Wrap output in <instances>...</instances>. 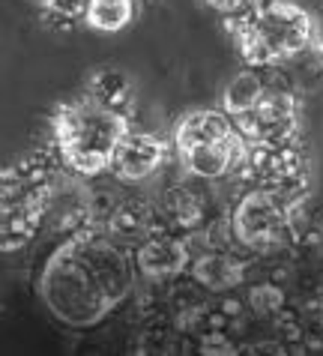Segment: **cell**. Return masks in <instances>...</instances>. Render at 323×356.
I'll return each instance as SVG.
<instances>
[{
    "instance_id": "6da1fadb",
    "label": "cell",
    "mask_w": 323,
    "mask_h": 356,
    "mask_svg": "<svg viewBox=\"0 0 323 356\" xmlns=\"http://www.w3.org/2000/svg\"><path fill=\"white\" fill-rule=\"evenodd\" d=\"M135 254L99 227H81L60 243L39 273V300L63 326L90 330L105 321L135 284Z\"/></svg>"
},
{
    "instance_id": "7a4b0ae2",
    "label": "cell",
    "mask_w": 323,
    "mask_h": 356,
    "mask_svg": "<svg viewBox=\"0 0 323 356\" xmlns=\"http://www.w3.org/2000/svg\"><path fill=\"white\" fill-rule=\"evenodd\" d=\"M224 31L246 66H285L308 54L317 36V15L297 0H254L224 18Z\"/></svg>"
},
{
    "instance_id": "3957f363",
    "label": "cell",
    "mask_w": 323,
    "mask_h": 356,
    "mask_svg": "<svg viewBox=\"0 0 323 356\" xmlns=\"http://www.w3.org/2000/svg\"><path fill=\"white\" fill-rule=\"evenodd\" d=\"M132 129V114L111 111L90 96H78L57 105L51 114V141L57 153L72 171L84 180L99 177L111 168V159L123 135Z\"/></svg>"
},
{
    "instance_id": "277c9868",
    "label": "cell",
    "mask_w": 323,
    "mask_h": 356,
    "mask_svg": "<svg viewBox=\"0 0 323 356\" xmlns=\"http://www.w3.org/2000/svg\"><path fill=\"white\" fill-rule=\"evenodd\" d=\"M246 150L249 144L240 126L222 108H192L174 126V153L194 180L213 183L237 177Z\"/></svg>"
},
{
    "instance_id": "5b68a950",
    "label": "cell",
    "mask_w": 323,
    "mask_h": 356,
    "mask_svg": "<svg viewBox=\"0 0 323 356\" xmlns=\"http://www.w3.org/2000/svg\"><path fill=\"white\" fill-rule=\"evenodd\" d=\"M302 201H288L267 189H249L231 213V227L240 245L251 252H276L297 234Z\"/></svg>"
},
{
    "instance_id": "8992f818",
    "label": "cell",
    "mask_w": 323,
    "mask_h": 356,
    "mask_svg": "<svg viewBox=\"0 0 323 356\" xmlns=\"http://www.w3.org/2000/svg\"><path fill=\"white\" fill-rule=\"evenodd\" d=\"M237 180L249 189H267L288 201H302L311 183V159L306 144H249Z\"/></svg>"
},
{
    "instance_id": "52a82bcc",
    "label": "cell",
    "mask_w": 323,
    "mask_h": 356,
    "mask_svg": "<svg viewBox=\"0 0 323 356\" xmlns=\"http://www.w3.org/2000/svg\"><path fill=\"white\" fill-rule=\"evenodd\" d=\"M302 102L299 90L281 69V78L272 90L246 114L233 117L246 144H293L302 141Z\"/></svg>"
},
{
    "instance_id": "ba28073f",
    "label": "cell",
    "mask_w": 323,
    "mask_h": 356,
    "mask_svg": "<svg viewBox=\"0 0 323 356\" xmlns=\"http://www.w3.org/2000/svg\"><path fill=\"white\" fill-rule=\"evenodd\" d=\"M171 150H174V141H165L162 135L129 129L123 135L120 147H117L108 174L117 183H126V186L144 183L162 171L165 162L171 159Z\"/></svg>"
},
{
    "instance_id": "9c48e42d",
    "label": "cell",
    "mask_w": 323,
    "mask_h": 356,
    "mask_svg": "<svg viewBox=\"0 0 323 356\" xmlns=\"http://www.w3.org/2000/svg\"><path fill=\"white\" fill-rule=\"evenodd\" d=\"M135 266L144 279L153 282L177 279L192 266V240L171 234L168 227H159L135 245Z\"/></svg>"
},
{
    "instance_id": "30bf717a",
    "label": "cell",
    "mask_w": 323,
    "mask_h": 356,
    "mask_svg": "<svg viewBox=\"0 0 323 356\" xmlns=\"http://www.w3.org/2000/svg\"><path fill=\"white\" fill-rule=\"evenodd\" d=\"M249 266H251L249 258H240L231 249H204L198 258H192L189 273L201 288H207L213 293H224L246 282Z\"/></svg>"
},
{
    "instance_id": "8fae6325",
    "label": "cell",
    "mask_w": 323,
    "mask_h": 356,
    "mask_svg": "<svg viewBox=\"0 0 323 356\" xmlns=\"http://www.w3.org/2000/svg\"><path fill=\"white\" fill-rule=\"evenodd\" d=\"M279 78H281V66H246L242 72H237L224 84L222 111L231 117L246 114L249 108H254L272 90V84H276Z\"/></svg>"
},
{
    "instance_id": "7c38bea8",
    "label": "cell",
    "mask_w": 323,
    "mask_h": 356,
    "mask_svg": "<svg viewBox=\"0 0 323 356\" xmlns=\"http://www.w3.org/2000/svg\"><path fill=\"white\" fill-rule=\"evenodd\" d=\"M159 213H162L159 207H153L147 197H120L117 213L105 234H111L123 245H138L141 240H147L153 231L162 227Z\"/></svg>"
},
{
    "instance_id": "4fadbf2b",
    "label": "cell",
    "mask_w": 323,
    "mask_h": 356,
    "mask_svg": "<svg viewBox=\"0 0 323 356\" xmlns=\"http://www.w3.org/2000/svg\"><path fill=\"white\" fill-rule=\"evenodd\" d=\"M84 96H90L93 102L111 108V111L132 114V105H135V78L126 72V69L99 66V69H93V72H90V78H87Z\"/></svg>"
},
{
    "instance_id": "5bb4252c",
    "label": "cell",
    "mask_w": 323,
    "mask_h": 356,
    "mask_svg": "<svg viewBox=\"0 0 323 356\" xmlns=\"http://www.w3.org/2000/svg\"><path fill=\"white\" fill-rule=\"evenodd\" d=\"M159 210L174 227H183V231H201L204 219H207V201H204V195L185 183L171 186L162 195Z\"/></svg>"
},
{
    "instance_id": "9a60e30c",
    "label": "cell",
    "mask_w": 323,
    "mask_h": 356,
    "mask_svg": "<svg viewBox=\"0 0 323 356\" xmlns=\"http://www.w3.org/2000/svg\"><path fill=\"white\" fill-rule=\"evenodd\" d=\"M138 18V0H90L84 27L96 33H120Z\"/></svg>"
},
{
    "instance_id": "2e32d148",
    "label": "cell",
    "mask_w": 323,
    "mask_h": 356,
    "mask_svg": "<svg viewBox=\"0 0 323 356\" xmlns=\"http://www.w3.org/2000/svg\"><path fill=\"white\" fill-rule=\"evenodd\" d=\"M90 0H39L42 24L54 33H75L84 24Z\"/></svg>"
},
{
    "instance_id": "e0dca14e",
    "label": "cell",
    "mask_w": 323,
    "mask_h": 356,
    "mask_svg": "<svg viewBox=\"0 0 323 356\" xmlns=\"http://www.w3.org/2000/svg\"><path fill=\"white\" fill-rule=\"evenodd\" d=\"M281 302H285V293H281L276 284H258V288L249 293V305L258 314H279Z\"/></svg>"
},
{
    "instance_id": "ac0fdd59",
    "label": "cell",
    "mask_w": 323,
    "mask_h": 356,
    "mask_svg": "<svg viewBox=\"0 0 323 356\" xmlns=\"http://www.w3.org/2000/svg\"><path fill=\"white\" fill-rule=\"evenodd\" d=\"M210 9H215L222 18H228V15H237V13H242V9H249L254 0H204Z\"/></svg>"
},
{
    "instance_id": "d6986e66",
    "label": "cell",
    "mask_w": 323,
    "mask_h": 356,
    "mask_svg": "<svg viewBox=\"0 0 323 356\" xmlns=\"http://www.w3.org/2000/svg\"><path fill=\"white\" fill-rule=\"evenodd\" d=\"M201 350L204 353H233V341L224 339L222 332H210V335H204Z\"/></svg>"
},
{
    "instance_id": "ffe728a7",
    "label": "cell",
    "mask_w": 323,
    "mask_h": 356,
    "mask_svg": "<svg viewBox=\"0 0 323 356\" xmlns=\"http://www.w3.org/2000/svg\"><path fill=\"white\" fill-rule=\"evenodd\" d=\"M311 51H315L320 60H323V18H317V36H315V45H311Z\"/></svg>"
},
{
    "instance_id": "44dd1931",
    "label": "cell",
    "mask_w": 323,
    "mask_h": 356,
    "mask_svg": "<svg viewBox=\"0 0 323 356\" xmlns=\"http://www.w3.org/2000/svg\"><path fill=\"white\" fill-rule=\"evenodd\" d=\"M308 312H311V314H315V318H317V323L323 326V300H317V302H311V305H308Z\"/></svg>"
},
{
    "instance_id": "7402d4cb",
    "label": "cell",
    "mask_w": 323,
    "mask_h": 356,
    "mask_svg": "<svg viewBox=\"0 0 323 356\" xmlns=\"http://www.w3.org/2000/svg\"><path fill=\"white\" fill-rule=\"evenodd\" d=\"M317 231H320V240H323V222H320V227H317Z\"/></svg>"
}]
</instances>
